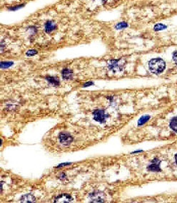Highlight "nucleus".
<instances>
[{
  "label": "nucleus",
  "mask_w": 177,
  "mask_h": 203,
  "mask_svg": "<svg viewBox=\"0 0 177 203\" xmlns=\"http://www.w3.org/2000/svg\"><path fill=\"white\" fill-rule=\"evenodd\" d=\"M148 69L152 74H161L166 69V63L160 58L153 59L148 62Z\"/></svg>",
  "instance_id": "obj_1"
},
{
  "label": "nucleus",
  "mask_w": 177,
  "mask_h": 203,
  "mask_svg": "<svg viewBox=\"0 0 177 203\" xmlns=\"http://www.w3.org/2000/svg\"><path fill=\"white\" fill-rule=\"evenodd\" d=\"M124 66V61L123 59H119V60H110L108 61V68L111 71L116 72L119 71L123 69Z\"/></svg>",
  "instance_id": "obj_2"
},
{
  "label": "nucleus",
  "mask_w": 177,
  "mask_h": 203,
  "mask_svg": "<svg viewBox=\"0 0 177 203\" xmlns=\"http://www.w3.org/2000/svg\"><path fill=\"white\" fill-rule=\"evenodd\" d=\"M89 199L91 202H104L106 195L103 192L94 191L89 194Z\"/></svg>",
  "instance_id": "obj_3"
},
{
  "label": "nucleus",
  "mask_w": 177,
  "mask_h": 203,
  "mask_svg": "<svg viewBox=\"0 0 177 203\" xmlns=\"http://www.w3.org/2000/svg\"><path fill=\"white\" fill-rule=\"evenodd\" d=\"M93 116L94 119L100 123H104L107 121V118L109 117V115L105 112L104 110L97 109L93 112Z\"/></svg>",
  "instance_id": "obj_4"
},
{
  "label": "nucleus",
  "mask_w": 177,
  "mask_h": 203,
  "mask_svg": "<svg viewBox=\"0 0 177 203\" xmlns=\"http://www.w3.org/2000/svg\"><path fill=\"white\" fill-rule=\"evenodd\" d=\"M160 163H161V160H158L157 158H155L154 159H153L151 164L147 166V170L149 172H153V173L161 172V169L160 167Z\"/></svg>",
  "instance_id": "obj_5"
},
{
  "label": "nucleus",
  "mask_w": 177,
  "mask_h": 203,
  "mask_svg": "<svg viewBox=\"0 0 177 203\" xmlns=\"http://www.w3.org/2000/svg\"><path fill=\"white\" fill-rule=\"evenodd\" d=\"M59 140L61 144L64 146H69L73 141V138L68 132H61L59 135Z\"/></svg>",
  "instance_id": "obj_6"
},
{
  "label": "nucleus",
  "mask_w": 177,
  "mask_h": 203,
  "mask_svg": "<svg viewBox=\"0 0 177 203\" xmlns=\"http://www.w3.org/2000/svg\"><path fill=\"white\" fill-rule=\"evenodd\" d=\"M73 201V197L69 194L64 193L58 195L54 198V202L56 203H68Z\"/></svg>",
  "instance_id": "obj_7"
},
{
  "label": "nucleus",
  "mask_w": 177,
  "mask_h": 203,
  "mask_svg": "<svg viewBox=\"0 0 177 203\" xmlns=\"http://www.w3.org/2000/svg\"><path fill=\"white\" fill-rule=\"evenodd\" d=\"M20 202H25V203L35 202H36V199H35L34 196H33L32 194H26L21 197Z\"/></svg>",
  "instance_id": "obj_8"
},
{
  "label": "nucleus",
  "mask_w": 177,
  "mask_h": 203,
  "mask_svg": "<svg viewBox=\"0 0 177 203\" xmlns=\"http://www.w3.org/2000/svg\"><path fill=\"white\" fill-rule=\"evenodd\" d=\"M62 78L65 80H70L73 78V71L69 69H64L62 71Z\"/></svg>",
  "instance_id": "obj_9"
},
{
  "label": "nucleus",
  "mask_w": 177,
  "mask_h": 203,
  "mask_svg": "<svg viewBox=\"0 0 177 203\" xmlns=\"http://www.w3.org/2000/svg\"><path fill=\"white\" fill-rule=\"evenodd\" d=\"M56 28V24L52 21H48L45 24L44 30L46 33H50L51 32L54 31Z\"/></svg>",
  "instance_id": "obj_10"
},
{
  "label": "nucleus",
  "mask_w": 177,
  "mask_h": 203,
  "mask_svg": "<svg viewBox=\"0 0 177 203\" xmlns=\"http://www.w3.org/2000/svg\"><path fill=\"white\" fill-rule=\"evenodd\" d=\"M46 79L52 84L54 86H59V78L56 77L54 76H47L46 78Z\"/></svg>",
  "instance_id": "obj_11"
},
{
  "label": "nucleus",
  "mask_w": 177,
  "mask_h": 203,
  "mask_svg": "<svg viewBox=\"0 0 177 203\" xmlns=\"http://www.w3.org/2000/svg\"><path fill=\"white\" fill-rule=\"evenodd\" d=\"M169 126L174 132H177V116L174 117V118L171 120Z\"/></svg>",
  "instance_id": "obj_12"
},
{
  "label": "nucleus",
  "mask_w": 177,
  "mask_h": 203,
  "mask_svg": "<svg viewBox=\"0 0 177 203\" xmlns=\"http://www.w3.org/2000/svg\"><path fill=\"white\" fill-rule=\"evenodd\" d=\"M150 118H151V117H150V115H144V116L141 117L138 121V125H139V126L140 125H142L143 124H144L145 123H147V121L150 119Z\"/></svg>",
  "instance_id": "obj_13"
},
{
  "label": "nucleus",
  "mask_w": 177,
  "mask_h": 203,
  "mask_svg": "<svg viewBox=\"0 0 177 203\" xmlns=\"http://www.w3.org/2000/svg\"><path fill=\"white\" fill-rule=\"evenodd\" d=\"M14 64V63L12 61H2L1 62V64H0V67L1 69H7V68L10 67L12 65Z\"/></svg>",
  "instance_id": "obj_14"
},
{
  "label": "nucleus",
  "mask_w": 177,
  "mask_h": 203,
  "mask_svg": "<svg viewBox=\"0 0 177 203\" xmlns=\"http://www.w3.org/2000/svg\"><path fill=\"white\" fill-rule=\"evenodd\" d=\"M167 28V26H166L164 24H157L154 26V29L156 32H158V31H161V30H164Z\"/></svg>",
  "instance_id": "obj_15"
},
{
  "label": "nucleus",
  "mask_w": 177,
  "mask_h": 203,
  "mask_svg": "<svg viewBox=\"0 0 177 203\" xmlns=\"http://www.w3.org/2000/svg\"><path fill=\"white\" fill-rule=\"evenodd\" d=\"M127 26H128V24L125 22H122L117 24L116 25L115 28L117 29V30H119V29H125V28H127Z\"/></svg>",
  "instance_id": "obj_16"
},
{
  "label": "nucleus",
  "mask_w": 177,
  "mask_h": 203,
  "mask_svg": "<svg viewBox=\"0 0 177 203\" xmlns=\"http://www.w3.org/2000/svg\"><path fill=\"white\" fill-rule=\"evenodd\" d=\"M36 53H37V51H36V50H29L27 51L26 55L27 56H34V55H36Z\"/></svg>",
  "instance_id": "obj_17"
},
{
  "label": "nucleus",
  "mask_w": 177,
  "mask_h": 203,
  "mask_svg": "<svg viewBox=\"0 0 177 203\" xmlns=\"http://www.w3.org/2000/svg\"><path fill=\"white\" fill-rule=\"evenodd\" d=\"M173 60L177 64V51H175L173 53Z\"/></svg>",
  "instance_id": "obj_18"
},
{
  "label": "nucleus",
  "mask_w": 177,
  "mask_h": 203,
  "mask_svg": "<svg viewBox=\"0 0 177 203\" xmlns=\"http://www.w3.org/2000/svg\"><path fill=\"white\" fill-rule=\"evenodd\" d=\"M92 84H93L92 82H88V83H86V84H84L83 87H88V86H91Z\"/></svg>",
  "instance_id": "obj_19"
},
{
  "label": "nucleus",
  "mask_w": 177,
  "mask_h": 203,
  "mask_svg": "<svg viewBox=\"0 0 177 203\" xmlns=\"http://www.w3.org/2000/svg\"><path fill=\"white\" fill-rule=\"evenodd\" d=\"M24 7V5H19V7H13V8H11V10H16L17 9H19V8H21V7Z\"/></svg>",
  "instance_id": "obj_20"
},
{
  "label": "nucleus",
  "mask_w": 177,
  "mask_h": 203,
  "mask_svg": "<svg viewBox=\"0 0 177 203\" xmlns=\"http://www.w3.org/2000/svg\"><path fill=\"white\" fill-rule=\"evenodd\" d=\"M71 164V163H63V164H61V165H59V166H57V167H62V166H65L66 165H70Z\"/></svg>",
  "instance_id": "obj_21"
},
{
  "label": "nucleus",
  "mask_w": 177,
  "mask_h": 203,
  "mask_svg": "<svg viewBox=\"0 0 177 203\" xmlns=\"http://www.w3.org/2000/svg\"><path fill=\"white\" fill-rule=\"evenodd\" d=\"M175 162L177 165V154H176V156H175Z\"/></svg>",
  "instance_id": "obj_22"
}]
</instances>
